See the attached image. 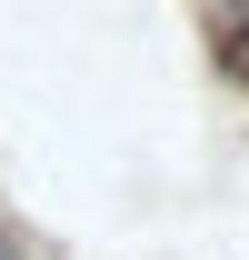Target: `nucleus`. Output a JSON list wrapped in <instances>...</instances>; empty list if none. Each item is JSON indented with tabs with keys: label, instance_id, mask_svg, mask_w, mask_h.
Listing matches in <instances>:
<instances>
[{
	"label": "nucleus",
	"instance_id": "obj_1",
	"mask_svg": "<svg viewBox=\"0 0 249 260\" xmlns=\"http://www.w3.org/2000/svg\"><path fill=\"white\" fill-rule=\"evenodd\" d=\"M219 60H229V70L249 80V20H239V30H219Z\"/></svg>",
	"mask_w": 249,
	"mask_h": 260
}]
</instances>
